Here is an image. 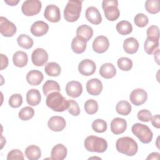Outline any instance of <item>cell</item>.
I'll list each match as a JSON object with an SVG mask.
<instances>
[{"mask_svg": "<svg viewBox=\"0 0 160 160\" xmlns=\"http://www.w3.org/2000/svg\"><path fill=\"white\" fill-rule=\"evenodd\" d=\"M46 103L48 107L56 112H63L69 107V101L59 92H54L48 95Z\"/></svg>", "mask_w": 160, "mask_h": 160, "instance_id": "obj_1", "label": "cell"}, {"mask_svg": "<svg viewBox=\"0 0 160 160\" xmlns=\"http://www.w3.org/2000/svg\"><path fill=\"white\" fill-rule=\"evenodd\" d=\"M116 148L120 153L128 156H133L138 152V146L134 139L125 136L120 138L116 141Z\"/></svg>", "mask_w": 160, "mask_h": 160, "instance_id": "obj_2", "label": "cell"}, {"mask_svg": "<svg viewBox=\"0 0 160 160\" xmlns=\"http://www.w3.org/2000/svg\"><path fill=\"white\" fill-rule=\"evenodd\" d=\"M82 1L69 0L64 9V18L68 22L76 21L81 14L82 9Z\"/></svg>", "mask_w": 160, "mask_h": 160, "instance_id": "obj_3", "label": "cell"}, {"mask_svg": "<svg viewBox=\"0 0 160 160\" xmlns=\"http://www.w3.org/2000/svg\"><path fill=\"white\" fill-rule=\"evenodd\" d=\"M84 146L88 151L102 153L106 151L108 142L102 138L96 136H89L85 139Z\"/></svg>", "mask_w": 160, "mask_h": 160, "instance_id": "obj_4", "label": "cell"}, {"mask_svg": "<svg viewBox=\"0 0 160 160\" xmlns=\"http://www.w3.org/2000/svg\"><path fill=\"white\" fill-rule=\"evenodd\" d=\"M131 131L141 142L144 144H148L151 142L153 137V133L148 126L137 122L132 125Z\"/></svg>", "mask_w": 160, "mask_h": 160, "instance_id": "obj_5", "label": "cell"}, {"mask_svg": "<svg viewBox=\"0 0 160 160\" xmlns=\"http://www.w3.org/2000/svg\"><path fill=\"white\" fill-rule=\"evenodd\" d=\"M118 1L117 0H104L102 2V8L106 18L110 21L116 20L119 15L120 11L118 8Z\"/></svg>", "mask_w": 160, "mask_h": 160, "instance_id": "obj_6", "label": "cell"}, {"mask_svg": "<svg viewBox=\"0 0 160 160\" xmlns=\"http://www.w3.org/2000/svg\"><path fill=\"white\" fill-rule=\"evenodd\" d=\"M42 8V3L39 0H26L23 2L21 10L26 16H32L38 14Z\"/></svg>", "mask_w": 160, "mask_h": 160, "instance_id": "obj_7", "label": "cell"}, {"mask_svg": "<svg viewBox=\"0 0 160 160\" xmlns=\"http://www.w3.org/2000/svg\"><path fill=\"white\" fill-rule=\"evenodd\" d=\"M17 29L15 24L9 21L6 18L1 16L0 18V32L4 37H12L16 32Z\"/></svg>", "mask_w": 160, "mask_h": 160, "instance_id": "obj_8", "label": "cell"}, {"mask_svg": "<svg viewBox=\"0 0 160 160\" xmlns=\"http://www.w3.org/2000/svg\"><path fill=\"white\" fill-rule=\"evenodd\" d=\"M31 60L34 65L42 66L47 62L48 60V54L44 49L37 48L32 52Z\"/></svg>", "mask_w": 160, "mask_h": 160, "instance_id": "obj_9", "label": "cell"}, {"mask_svg": "<svg viewBox=\"0 0 160 160\" xmlns=\"http://www.w3.org/2000/svg\"><path fill=\"white\" fill-rule=\"evenodd\" d=\"M44 16L51 22H58L61 19L60 9L54 4L48 5L44 9Z\"/></svg>", "mask_w": 160, "mask_h": 160, "instance_id": "obj_10", "label": "cell"}, {"mask_svg": "<svg viewBox=\"0 0 160 160\" xmlns=\"http://www.w3.org/2000/svg\"><path fill=\"white\" fill-rule=\"evenodd\" d=\"M96 69L95 62L89 59L82 60L78 65V71L80 74L85 76L93 74Z\"/></svg>", "mask_w": 160, "mask_h": 160, "instance_id": "obj_11", "label": "cell"}, {"mask_svg": "<svg viewBox=\"0 0 160 160\" xmlns=\"http://www.w3.org/2000/svg\"><path fill=\"white\" fill-rule=\"evenodd\" d=\"M148 99V94L145 90L141 88L134 89L129 95L130 101L135 106L143 104Z\"/></svg>", "mask_w": 160, "mask_h": 160, "instance_id": "obj_12", "label": "cell"}, {"mask_svg": "<svg viewBox=\"0 0 160 160\" xmlns=\"http://www.w3.org/2000/svg\"><path fill=\"white\" fill-rule=\"evenodd\" d=\"M109 47V42L107 37L104 36H97L92 42V49L97 53L106 52Z\"/></svg>", "mask_w": 160, "mask_h": 160, "instance_id": "obj_13", "label": "cell"}, {"mask_svg": "<svg viewBox=\"0 0 160 160\" xmlns=\"http://www.w3.org/2000/svg\"><path fill=\"white\" fill-rule=\"evenodd\" d=\"M66 94L73 98H78L82 92V86L81 82L77 81H71L66 85Z\"/></svg>", "mask_w": 160, "mask_h": 160, "instance_id": "obj_14", "label": "cell"}, {"mask_svg": "<svg viewBox=\"0 0 160 160\" xmlns=\"http://www.w3.org/2000/svg\"><path fill=\"white\" fill-rule=\"evenodd\" d=\"M86 90L92 96H98L102 92L103 86L102 82L98 78H92L86 82Z\"/></svg>", "mask_w": 160, "mask_h": 160, "instance_id": "obj_15", "label": "cell"}, {"mask_svg": "<svg viewBox=\"0 0 160 160\" xmlns=\"http://www.w3.org/2000/svg\"><path fill=\"white\" fill-rule=\"evenodd\" d=\"M66 125V122L64 118L59 116H54L49 119L48 126L49 128L55 132H59L63 130Z\"/></svg>", "mask_w": 160, "mask_h": 160, "instance_id": "obj_16", "label": "cell"}, {"mask_svg": "<svg viewBox=\"0 0 160 160\" xmlns=\"http://www.w3.org/2000/svg\"><path fill=\"white\" fill-rule=\"evenodd\" d=\"M85 16L86 19L92 24H99L102 22V17L100 12L94 6H90L86 10Z\"/></svg>", "mask_w": 160, "mask_h": 160, "instance_id": "obj_17", "label": "cell"}, {"mask_svg": "<svg viewBox=\"0 0 160 160\" xmlns=\"http://www.w3.org/2000/svg\"><path fill=\"white\" fill-rule=\"evenodd\" d=\"M30 30L32 34L34 36H42L48 32L49 25L43 21H37L31 25Z\"/></svg>", "mask_w": 160, "mask_h": 160, "instance_id": "obj_18", "label": "cell"}, {"mask_svg": "<svg viewBox=\"0 0 160 160\" xmlns=\"http://www.w3.org/2000/svg\"><path fill=\"white\" fill-rule=\"evenodd\" d=\"M127 128V122L123 118H116L111 122V131L114 134L123 133Z\"/></svg>", "mask_w": 160, "mask_h": 160, "instance_id": "obj_19", "label": "cell"}, {"mask_svg": "<svg viewBox=\"0 0 160 160\" xmlns=\"http://www.w3.org/2000/svg\"><path fill=\"white\" fill-rule=\"evenodd\" d=\"M26 81L31 86H38L43 80V74L39 70L32 69L26 74Z\"/></svg>", "mask_w": 160, "mask_h": 160, "instance_id": "obj_20", "label": "cell"}, {"mask_svg": "<svg viewBox=\"0 0 160 160\" xmlns=\"http://www.w3.org/2000/svg\"><path fill=\"white\" fill-rule=\"evenodd\" d=\"M68 150L65 146L62 144L55 145L51 152V158L54 160H63L66 158Z\"/></svg>", "mask_w": 160, "mask_h": 160, "instance_id": "obj_21", "label": "cell"}, {"mask_svg": "<svg viewBox=\"0 0 160 160\" xmlns=\"http://www.w3.org/2000/svg\"><path fill=\"white\" fill-rule=\"evenodd\" d=\"M138 48L139 42L136 38L130 37L124 39L123 42V49L126 53L129 54H134L138 51Z\"/></svg>", "mask_w": 160, "mask_h": 160, "instance_id": "obj_22", "label": "cell"}, {"mask_svg": "<svg viewBox=\"0 0 160 160\" xmlns=\"http://www.w3.org/2000/svg\"><path fill=\"white\" fill-rule=\"evenodd\" d=\"M99 74L103 78L111 79L116 75V69L112 63L106 62L102 64L100 67Z\"/></svg>", "mask_w": 160, "mask_h": 160, "instance_id": "obj_23", "label": "cell"}, {"mask_svg": "<svg viewBox=\"0 0 160 160\" xmlns=\"http://www.w3.org/2000/svg\"><path fill=\"white\" fill-rule=\"evenodd\" d=\"M41 100L40 92L36 89H31L26 93V101L28 104L32 106L38 105Z\"/></svg>", "mask_w": 160, "mask_h": 160, "instance_id": "obj_24", "label": "cell"}, {"mask_svg": "<svg viewBox=\"0 0 160 160\" xmlns=\"http://www.w3.org/2000/svg\"><path fill=\"white\" fill-rule=\"evenodd\" d=\"M76 35L88 42L93 36V29L87 24H82L77 28Z\"/></svg>", "mask_w": 160, "mask_h": 160, "instance_id": "obj_25", "label": "cell"}, {"mask_svg": "<svg viewBox=\"0 0 160 160\" xmlns=\"http://www.w3.org/2000/svg\"><path fill=\"white\" fill-rule=\"evenodd\" d=\"M87 46V41L84 39L76 36L71 42V49L76 54H81L84 52Z\"/></svg>", "mask_w": 160, "mask_h": 160, "instance_id": "obj_26", "label": "cell"}, {"mask_svg": "<svg viewBox=\"0 0 160 160\" xmlns=\"http://www.w3.org/2000/svg\"><path fill=\"white\" fill-rule=\"evenodd\" d=\"M12 61L14 64L18 68L24 67L28 62V56L27 53L22 51H16L13 54Z\"/></svg>", "mask_w": 160, "mask_h": 160, "instance_id": "obj_27", "label": "cell"}, {"mask_svg": "<svg viewBox=\"0 0 160 160\" xmlns=\"http://www.w3.org/2000/svg\"><path fill=\"white\" fill-rule=\"evenodd\" d=\"M25 155L28 159L38 160L41 156V151L38 146L30 145L25 149Z\"/></svg>", "mask_w": 160, "mask_h": 160, "instance_id": "obj_28", "label": "cell"}, {"mask_svg": "<svg viewBox=\"0 0 160 160\" xmlns=\"http://www.w3.org/2000/svg\"><path fill=\"white\" fill-rule=\"evenodd\" d=\"M61 90L59 83L53 80H48L42 86V92L45 96L54 92H59Z\"/></svg>", "mask_w": 160, "mask_h": 160, "instance_id": "obj_29", "label": "cell"}, {"mask_svg": "<svg viewBox=\"0 0 160 160\" xmlns=\"http://www.w3.org/2000/svg\"><path fill=\"white\" fill-rule=\"evenodd\" d=\"M116 29L121 35L125 36L130 34L132 31V26L130 22L122 20L117 23Z\"/></svg>", "mask_w": 160, "mask_h": 160, "instance_id": "obj_30", "label": "cell"}, {"mask_svg": "<svg viewBox=\"0 0 160 160\" xmlns=\"http://www.w3.org/2000/svg\"><path fill=\"white\" fill-rule=\"evenodd\" d=\"M44 71L49 76L57 77L61 74V68L57 62H50L45 66Z\"/></svg>", "mask_w": 160, "mask_h": 160, "instance_id": "obj_31", "label": "cell"}, {"mask_svg": "<svg viewBox=\"0 0 160 160\" xmlns=\"http://www.w3.org/2000/svg\"><path fill=\"white\" fill-rule=\"evenodd\" d=\"M131 105L130 103L127 101H119L116 106V112L122 116H127L128 115L131 111Z\"/></svg>", "mask_w": 160, "mask_h": 160, "instance_id": "obj_32", "label": "cell"}, {"mask_svg": "<svg viewBox=\"0 0 160 160\" xmlns=\"http://www.w3.org/2000/svg\"><path fill=\"white\" fill-rule=\"evenodd\" d=\"M17 42L19 46L26 49L31 48L34 44L33 39L25 34H20L17 38Z\"/></svg>", "mask_w": 160, "mask_h": 160, "instance_id": "obj_33", "label": "cell"}, {"mask_svg": "<svg viewBox=\"0 0 160 160\" xmlns=\"http://www.w3.org/2000/svg\"><path fill=\"white\" fill-rule=\"evenodd\" d=\"M144 48L147 54H154L159 49V41H152L146 38L144 41Z\"/></svg>", "mask_w": 160, "mask_h": 160, "instance_id": "obj_34", "label": "cell"}, {"mask_svg": "<svg viewBox=\"0 0 160 160\" xmlns=\"http://www.w3.org/2000/svg\"><path fill=\"white\" fill-rule=\"evenodd\" d=\"M145 9L150 14H156L159 12V0H147L145 2Z\"/></svg>", "mask_w": 160, "mask_h": 160, "instance_id": "obj_35", "label": "cell"}, {"mask_svg": "<svg viewBox=\"0 0 160 160\" xmlns=\"http://www.w3.org/2000/svg\"><path fill=\"white\" fill-rule=\"evenodd\" d=\"M34 115V110L30 106H26L22 108L18 114L19 118L22 121H28Z\"/></svg>", "mask_w": 160, "mask_h": 160, "instance_id": "obj_36", "label": "cell"}, {"mask_svg": "<svg viewBox=\"0 0 160 160\" xmlns=\"http://www.w3.org/2000/svg\"><path fill=\"white\" fill-rule=\"evenodd\" d=\"M118 68L124 71H128L132 68V61L128 58L121 57L117 61Z\"/></svg>", "mask_w": 160, "mask_h": 160, "instance_id": "obj_37", "label": "cell"}, {"mask_svg": "<svg viewBox=\"0 0 160 160\" xmlns=\"http://www.w3.org/2000/svg\"><path fill=\"white\" fill-rule=\"evenodd\" d=\"M107 122L102 119H95L92 123V129L98 133H102L107 130Z\"/></svg>", "mask_w": 160, "mask_h": 160, "instance_id": "obj_38", "label": "cell"}, {"mask_svg": "<svg viewBox=\"0 0 160 160\" xmlns=\"http://www.w3.org/2000/svg\"><path fill=\"white\" fill-rule=\"evenodd\" d=\"M85 111L89 114H94L98 110V103L96 100L88 99L84 105Z\"/></svg>", "mask_w": 160, "mask_h": 160, "instance_id": "obj_39", "label": "cell"}, {"mask_svg": "<svg viewBox=\"0 0 160 160\" xmlns=\"http://www.w3.org/2000/svg\"><path fill=\"white\" fill-rule=\"evenodd\" d=\"M146 34L148 39L155 41H159V29L157 26L152 25L149 26L147 29Z\"/></svg>", "mask_w": 160, "mask_h": 160, "instance_id": "obj_40", "label": "cell"}, {"mask_svg": "<svg viewBox=\"0 0 160 160\" xmlns=\"http://www.w3.org/2000/svg\"><path fill=\"white\" fill-rule=\"evenodd\" d=\"M9 104L13 108H18L22 104V97L20 94H14L9 99Z\"/></svg>", "mask_w": 160, "mask_h": 160, "instance_id": "obj_41", "label": "cell"}, {"mask_svg": "<svg viewBox=\"0 0 160 160\" xmlns=\"http://www.w3.org/2000/svg\"><path fill=\"white\" fill-rule=\"evenodd\" d=\"M134 21L135 24L139 28L145 27L149 22V19L146 15L143 13H138L137 14L134 18Z\"/></svg>", "mask_w": 160, "mask_h": 160, "instance_id": "obj_42", "label": "cell"}, {"mask_svg": "<svg viewBox=\"0 0 160 160\" xmlns=\"http://www.w3.org/2000/svg\"><path fill=\"white\" fill-rule=\"evenodd\" d=\"M69 101V107H68V112L69 114L74 116H78L80 114V108L79 107L77 102L72 99L68 100Z\"/></svg>", "mask_w": 160, "mask_h": 160, "instance_id": "obj_43", "label": "cell"}, {"mask_svg": "<svg viewBox=\"0 0 160 160\" xmlns=\"http://www.w3.org/2000/svg\"><path fill=\"white\" fill-rule=\"evenodd\" d=\"M138 119L142 122H149L152 118L151 112L148 109L140 110L137 114Z\"/></svg>", "mask_w": 160, "mask_h": 160, "instance_id": "obj_44", "label": "cell"}, {"mask_svg": "<svg viewBox=\"0 0 160 160\" xmlns=\"http://www.w3.org/2000/svg\"><path fill=\"white\" fill-rule=\"evenodd\" d=\"M24 158L22 152L18 149L11 150L8 152L7 156L8 160H14V159L24 160Z\"/></svg>", "mask_w": 160, "mask_h": 160, "instance_id": "obj_45", "label": "cell"}, {"mask_svg": "<svg viewBox=\"0 0 160 160\" xmlns=\"http://www.w3.org/2000/svg\"><path fill=\"white\" fill-rule=\"evenodd\" d=\"M1 70H3L4 69L6 68L8 66V62H9V61H8V57L3 54H1Z\"/></svg>", "mask_w": 160, "mask_h": 160, "instance_id": "obj_46", "label": "cell"}, {"mask_svg": "<svg viewBox=\"0 0 160 160\" xmlns=\"http://www.w3.org/2000/svg\"><path fill=\"white\" fill-rule=\"evenodd\" d=\"M159 114H156L152 117L151 121L152 126L156 128L159 129L160 128V120H159Z\"/></svg>", "mask_w": 160, "mask_h": 160, "instance_id": "obj_47", "label": "cell"}, {"mask_svg": "<svg viewBox=\"0 0 160 160\" xmlns=\"http://www.w3.org/2000/svg\"><path fill=\"white\" fill-rule=\"evenodd\" d=\"M159 153L157 152H152L151 154H149V156L147 157V159H159L160 156Z\"/></svg>", "mask_w": 160, "mask_h": 160, "instance_id": "obj_48", "label": "cell"}, {"mask_svg": "<svg viewBox=\"0 0 160 160\" xmlns=\"http://www.w3.org/2000/svg\"><path fill=\"white\" fill-rule=\"evenodd\" d=\"M19 0H5L4 2L9 6H16L19 3Z\"/></svg>", "mask_w": 160, "mask_h": 160, "instance_id": "obj_49", "label": "cell"}]
</instances>
